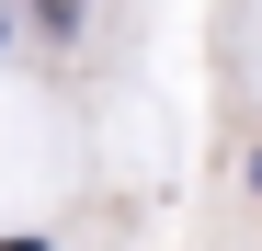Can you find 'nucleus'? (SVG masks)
Segmentation results:
<instances>
[{"instance_id":"1","label":"nucleus","mask_w":262,"mask_h":251,"mask_svg":"<svg viewBox=\"0 0 262 251\" xmlns=\"http://www.w3.org/2000/svg\"><path fill=\"white\" fill-rule=\"evenodd\" d=\"M0 251H34V240H0Z\"/></svg>"}]
</instances>
